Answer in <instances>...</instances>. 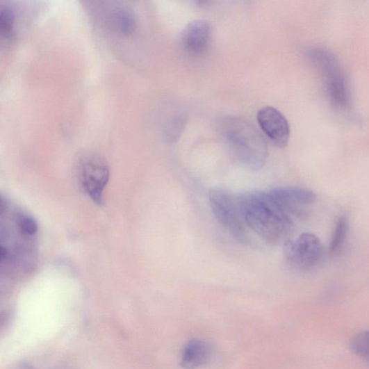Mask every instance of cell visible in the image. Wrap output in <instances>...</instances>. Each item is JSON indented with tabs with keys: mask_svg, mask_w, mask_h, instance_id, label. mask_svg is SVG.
<instances>
[{
	"mask_svg": "<svg viewBox=\"0 0 369 369\" xmlns=\"http://www.w3.org/2000/svg\"><path fill=\"white\" fill-rule=\"evenodd\" d=\"M240 197L249 229L268 244L284 243L293 227V220L272 199L268 192L245 193Z\"/></svg>",
	"mask_w": 369,
	"mask_h": 369,
	"instance_id": "cell-1",
	"label": "cell"
},
{
	"mask_svg": "<svg viewBox=\"0 0 369 369\" xmlns=\"http://www.w3.org/2000/svg\"><path fill=\"white\" fill-rule=\"evenodd\" d=\"M215 127L241 165L255 171L263 168L268 156V147L254 125L245 120L229 116L218 120Z\"/></svg>",
	"mask_w": 369,
	"mask_h": 369,
	"instance_id": "cell-2",
	"label": "cell"
},
{
	"mask_svg": "<svg viewBox=\"0 0 369 369\" xmlns=\"http://www.w3.org/2000/svg\"><path fill=\"white\" fill-rule=\"evenodd\" d=\"M306 55L321 72L329 102L338 109H345L351 101V93L336 56L321 47L310 49Z\"/></svg>",
	"mask_w": 369,
	"mask_h": 369,
	"instance_id": "cell-3",
	"label": "cell"
},
{
	"mask_svg": "<svg viewBox=\"0 0 369 369\" xmlns=\"http://www.w3.org/2000/svg\"><path fill=\"white\" fill-rule=\"evenodd\" d=\"M209 203L213 215L231 235L241 243H247L249 227L245 220L241 197L215 188L209 192Z\"/></svg>",
	"mask_w": 369,
	"mask_h": 369,
	"instance_id": "cell-4",
	"label": "cell"
},
{
	"mask_svg": "<svg viewBox=\"0 0 369 369\" xmlns=\"http://www.w3.org/2000/svg\"><path fill=\"white\" fill-rule=\"evenodd\" d=\"M82 184L91 199L98 205L104 202V190L110 177V170L106 160L99 154L86 152L79 161Z\"/></svg>",
	"mask_w": 369,
	"mask_h": 369,
	"instance_id": "cell-5",
	"label": "cell"
},
{
	"mask_svg": "<svg viewBox=\"0 0 369 369\" xmlns=\"http://www.w3.org/2000/svg\"><path fill=\"white\" fill-rule=\"evenodd\" d=\"M284 254L291 265L306 270L315 268L320 262L323 248L315 235L306 232L295 240H286L284 243Z\"/></svg>",
	"mask_w": 369,
	"mask_h": 369,
	"instance_id": "cell-6",
	"label": "cell"
},
{
	"mask_svg": "<svg viewBox=\"0 0 369 369\" xmlns=\"http://www.w3.org/2000/svg\"><path fill=\"white\" fill-rule=\"evenodd\" d=\"M276 204L293 220L306 215L307 207L317 200L316 194L299 187H284L268 192Z\"/></svg>",
	"mask_w": 369,
	"mask_h": 369,
	"instance_id": "cell-7",
	"label": "cell"
},
{
	"mask_svg": "<svg viewBox=\"0 0 369 369\" xmlns=\"http://www.w3.org/2000/svg\"><path fill=\"white\" fill-rule=\"evenodd\" d=\"M259 124L277 147H285L290 138V126L284 115L273 107H265L257 115Z\"/></svg>",
	"mask_w": 369,
	"mask_h": 369,
	"instance_id": "cell-8",
	"label": "cell"
},
{
	"mask_svg": "<svg viewBox=\"0 0 369 369\" xmlns=\"http://www.w3.org/2000/svg\"><path fill=\"white\" fill-rule=\"evenodd\" d=\"M211 28L205 20L194 21L188 24L182 32L181 42L183 48L192 54H200L208 47Z\"/></svg>",
	"mask_w": 369,
	"mask_h": 369,
	"instance_id": "cell-9",
	"label": "cell"
},
{
	"mask_svg": "<svg viewBox=\"0 0 369 369\" xmlns=\"http://www.w3.org/2000/svg\"><path fill=\"white\" fill-rule=\"evenodd\" d=\"M211 356V348L206 341L192 339L183 348L181 361L185 369H197L207 363Z\"/></svg>",
	"mask_w": 369,
	"mask_h": 369,
	"instance_id": "cell-10",
	"label": "cell"
},
{
	"mask_svg": "<svg viewBox=\"0 0 369 369\" xmlns=\"http://www.w3.org/2000/svg\"><path fill=\"white\" fill-rule=\"evenodd\" d=\"M110 23L116 31L129 35L137 27V18L133 11L126 7L114 8L109 15Z\"/></svg>",
	"mask_w": 369,
	"mask_h": 369,
	"instance_id": "cell-11",
	"label": "cell"
},
{
	"mask_svg": "<svg viewBox=\"0 0 369 369\" xmlns=\"http://www.w3.org/2000/svg\"><path fill=\"white\" fill-rule=\"evenodd\" d=\"M349 224L347 219L342 216L337 221L331 243H330V250L332 252L339 251L343 246L347 236Z\"/></svg>",
	"mask_w": 369,
	"mask_h": 369,
	"instance_id": "cell-12",
	"label": "cell"
},
{
	"mask_svg": "<svg viewBox=\"0 0 369 369\" xmlns=\"http://www.w3.org/2000/svg\"><path fill=\"white\" fill-rule=\"evenodd\" d=\"M15 24V14L8 6L0 7V33L6 38L13 34Z\"/></svg>",
	"mask_w": 369,
	"mask_h": 369,
	"instance_id": "cell-13",
	"label": "cell"
},
{
	"mask_svg": "<svg viewBox=\"0 0 369 369\" xmlns=\"http://www.w3.org/2000/svg\"><path fill=\"white\" fill-rule=\"evenodd\" d=\"M186 123V120L183 115H180L178 117L174 118L167 126L166 140L170 143L177 142L185 128Z\"/></svg>",
	"mask_w": 369,
	"mask_h": 369,
	"instance_id": "cell-14",
	"label": "cell"
},
{
	"mask_svg": "<svg viewBox=\"0 0 369 369\" xmlns=\"http://www.w3.org/2000/svg\"><path fill=\"white\" fill-rule=\"evenodd\" d=\"M352 347L357 356L369 362V329L353 340Z\"/></svg>",
	"mask_w": 369,
	"mask_h": 369,
	"instance_id": "cell-15",
	"label": "cell"
},
{
	"mask_svg": "<svg viewBox=\"0 0 369 369\" xmlns=\"http://www.w3.org/2000/svg\"><path fill=\"white\" fill-rule=\"evenodd\" d=\"M17 226L22 234L26 238L34 236L38 231V225L35 221L28 216L19 217L17 220Z\"/></svg>",
	"mask_w": 369,
	"mask_h": 369,
	"instance_id": "cell-16",
	"label": "cell"
}]
</instances>
